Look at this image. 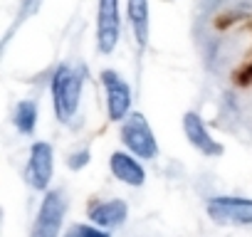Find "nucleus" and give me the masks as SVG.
Masks as SVG:
<instances>
[{
  "label": "nucleus",
  "instance_id": "f257e3e1",
  "mask_svg": "<svg viewBox=\"0 0 252 237\" xmlns=\"http://www.w3.org/2000/svg\"><path fill=\"white\" fill-rule=\"evenodd\" d=\"M82 94V77L72 72L69 67H60L52 79V96H55V111L60 121H69L77 111Z\"/></svg>",
  "mask_w": 252,
  "mask_h": 237
},
{
  "label": "nucleus",
  "instance_id": "f03ea898",
  "mask_svg": "<svg viewBox=\"0 0 252 237\" xmlns=\"http://www.w3.org/2000/svg\"><path fill=\"white\" fill-rule=\"evenodd\" d=\"M124 144L129 146L136 156L141 158H151L156 153V139L149 129V121L144 118V114H131L124 124Z\"/></svg>",
  "mask_w": 252,
  "mask_h": 237
},
{
  "label": "nucleus",
  "instance_id": "7ed1b4c3",
  "mask_svg": "<svg viewBox=\"0 0 252 237\" xmlns=\"http://www.w3.org/2000/svg\"><path fill=\"white\" fill-rule=\"evenodd\" d=\"M119 0H99L96 45L99 52H111L119 42Z\"/></svg>",
  "mask_w": 252,
  "mask_h": 237
},
{
  "label": "nucleus",
  "instance_id": "20e7f679",
  "mask_svg": "<svg viewBox=\"0 0 252 237\" xmlns=\"http://www.w3.org/2000/svg\"><path fill=\"white\" fill-rule=\"evenodd\" d=\"M208 212L218 222L252 225V200L245 198H218L208 205Z\"/></svg>",
  "mask_w": 252,
  "mask_h": 237
},
{
  "label": "nucleus",
  "instance_id": "39448f33",
  "mask_svg": "<svg viewBox=\"0 0 252 237\" xmlns=\"http://www.w3.org/2000/svg\"><path fill=\"white\" fill-rule=\"evenodd\" d=\"M64 215V200L60 193H50L40 207V215L32 227V237H57Z\"/></svg>",
  "mask_w": 252,
  "mask_h": 237
},
{
  "label": "nucleus",
  "instance_id": "423d86ee",
  "mask_svg": "<svg viewBox=\"0 0 252 237\" xmlns=\"http://www.w3.org/2000/svg\"><path fill=\"white\" fill-rule=\"evenodd\" d=\"M52 176V148L47 144H35L30 153V166H28V180L37 190H45Z\"/></svg>",
  "mask_w": 252,
  "mask_h": 237
},
{
  "label": "nucleus",
  "instance_id": "0eeeda50",
  "mask_svg": "<svg viewBox=\"0 0 252 237\" xmlns=\"http://www.w3.org/2000/svg\"><path fill=\"white\" fill-rule=\"evenodd\" d=\"M101 79H104V87H106V94H109V116L114 121H119V118H124L126 111H129V101H131L129 87H126L124 79L114 72H104Z\"/></svg>",
  "mask_w": 252,
  "mask_h": 237
},
{
  "label": "nucleus",
  "instance_id": "6e6552de",
  "mask_svg": "<svg viewBox=\"0 0 252 237\" xmlns=\"http://www.w3.org/2000/svg\"><path fill=\"white\" fill-rule=\"evenodd\" d=\"M183 126H186V136L190 139V144H193L198 151H203L205 156H220V153H222L220 144H215V141L208 136V131H205L203 121H200V116H195V114H186Z\"/></svg>",
  "mask_w": 252,
  "mask_h": 237
},
{
  "label": "nucleus",
  "instance_id": "1a4fd4ad",
  "mask_svg": "<svg viewBox=\"0 0 252 237\" xmlns=\"http://www.w3.org/2000/svg\"><path fill=\"white\" fill-rule=\"evenodd\" d=\"M111 173L119 180L129 183V185H141L144 183V168L139 166V161H134L126 153H114L111 156Z\"/></svg>",
  "mask_w": 252,
  "mask_h": 237
},
{
  "label": "nucleus",
  "instance_id": "9d476101",
  "mask_svg": "<svg viewBox=\"0 0 252 237\" xmlns=\"http://www.w3.org/2000/svg\"><path fill=\"white\" fill-rule=\"evenodd\" d=\"M89 217L96 222V225H104V227H114L119 222H124L126 217V205L121 200H111V203H99L92 207Z\"/></svg>",
  "mask_w": 252,
  "mask_h": 237
},
{
  "label": "nucleus",
  "instance_id": "9b49d317",
  "mask_svg": "<svg viewBox=\"0 0 252 237\" xmlns=\"http://www.w3.org/2000/svg\"><path fill=\"white\" fill-rule=\"evenodd\" d=\"M129 18L134 25L136 42L139 47H144L149 40V0H129Z\"/></svg>",
  "mask_w": 252,
  "mask_h": 237
},
{
  "label": "nucleus",
  "instance_id": "f8f14e48",
  "mask_svg": "<svg viewBox=\"0 0 252 237\" xmlns=\"http://www.w3.org/2000/svg\"><path fill=\"white\" fill-rule=\"evenodd\" d=\"M35 118H37V111H35V104L32 101H23L18 106V118H15V124L23 134H30L35 129Z\"/></svg>",
  "mask_w": 252,
  "mask_h": 237
},
{
  "label": "nucleus",
  "instance_id": "ddd939ff",
  "mask_svg": "<svg viewBox=\"0 0 252 237\" xmlns=\"http://www.w3.org/2000/svg\"><path fill=\"white\" fill-rule=\"evenodd\" d=\"M67 237H109L106 232H99V230H94V227H87V225H74L69 232H67Z\"/></svg>",
  "mask_w": 252,
  "mask_h": 237
},
{
  "label": "nucleus",
  "instance_id": "4468645a",
  "mask_svg": "<svg viewBox=\"0 0 252 237\" xmlns=\"http://www.w3.org/2000/svg\"><path fill=\"white\" fill-rule=\"evenodd\" d=\"M40 3H42V0H23V15H30Z\"/></svg>",
  "mask_w": 252,
  "mask_h": 237
}]
</instances>
